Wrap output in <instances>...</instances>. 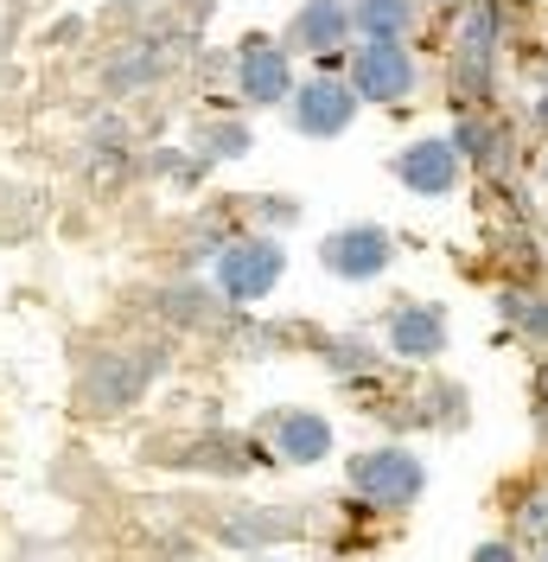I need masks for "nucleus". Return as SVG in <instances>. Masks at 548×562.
<instances>
[{"instance_id":"obj_19","label":"nucleus","mask_w":548,"mask_h":562,"mask_svg":"<svg viewBox=\"0 0 548 562\" xmlns=\"http://www.w3.org/2000/svg\"><path fill=\"white\" fill-rule=\"evenodd\" d=\"M160 314L172 326H217L224 319V294L198 288V281H172V288H160Z\"/></svg>"},{"instance_id":"obj_26","label":"nucleus","mask_w":548,"mask_h":562,"mask_svg":"<svg viewBox=\"0 0 548 562\" xmlns=\"http://www.w3.org/2000/svg\"><path fill=\"white\" fill-rule=\"evenodd\" d=\"M427 7H446V13H453V7H459V0H427Z\"/></svg>"},{"instance_id":"obj_24","label":"nucleus","mask_w":548,"mask_h":562,"mask_svg":"<svg viewBox=\"0 0 548 562\" xmlns=\"http://www.w3.org/2000/svg\"><path fill=\"white\" fill-rule=\"evenodd\" d=\"M536 416H543V428H548V364L536 371Z\"/></svg>"},{"instance_id":"obj_17","label":"nucleus","mask_w":548,"mask_h":562,"mask_svg":"<svg viewBox=\"0 0 548 562\" xmlns=\"http://www.w3.org/2000/svg\"><path fill=\"white\" fill-rule=\"evenodd\" d=\"M167 77V45L160 38H147V45H128L122 58H109L103 83L115 97H128V90H147V83H160Z\"/></svg>"},{"instance_id":"obj_1","label":"nucleus","mask_w":548,"mask_h":562,"mask_svg":"<svg viewBox=\"0 0 548 562\" xmlns=\"http://www.w3.org/2000/svg\"><path fill=\"white\" fill-rule=\"evenodd\" d=\"M160 371H167V346L96 351V358L83 364V403H90L96 416H122V409H135L140 396L160 384Z\"/></svg>"},{"instance_id":"obj_7","label":"nucleus","mask_w":548,"mask_h":562,"mask_svg":"<svg viewBox=\"0 0 548 562\" xmlns=\"http://www.w3.org/2000/svg\"><path fill=\"white\" fill-rule=\"evenodd\" d=\"M287 52H307L319 58L326 77H339V65L351 58L344 45H351V0H307L294 20H287V33H281Z\"/></svg>"},{"instance_id":"obj_11","label":"nucleus","mask_w":548,"mask_h":562,"mask_svg":"<svg viewBox=\"0 0 548 562\" xmlns=\"http://www.w3.org/2000/svg\"><path fill=\"white\" fill-rule=\"evenodd\" d=\"M389 173L402 179L414 199H446V192H459L466 160H459L453 135H421V140H409V147L389 160Z\"/></svg>"},{"instance_id":"obj_2","label":"nucleus","mask_w":548,"mask_h":562,"mask_svg":"<svg viewBox=\"0 0 548 562\" xmlns=\"http://www.w3.org/2000/svg\"><path fill=\"white\" fill-rule=\"evenodd\" d=\"M281 276H287V249H281V237H269V231L230 237V244L217 249V262H210V281H217V294H224L230 307L269 301L274 288H281Z\"/></svg>"},{"instance_id":"obj_6","label":"nucleus","mask_w":548,"mask_h":562,"mask_svg":"<svg viewBox=\"0 0 548 562\" xmlns=\"http://www.w3.org/2000/svg\"><path fill=\"white\" fill-rule=\"evenodd\" d=\"M357 90H351V77H307V83H294V97H287V128L307 140H339L351 122H357Z\"/></svg>"},{"instance_id":"obj_18","label":"nucleus","mask_w":548,"mask_h":562,"mask_svg":"<svg viewBox=\"0 0 548 562\" xmlns=\"http://www.w3.org/2000/svg\"><path fill=\"white\" fill-rule=\"evenodd\" d=\"M319 358H326V371L344 378V384H364V378H377V346L364 339V333H326L319 339Z\"/></svg>"},{"instance_id":"obj_4","label":"nucleus","mask_w":548,"mask_h":562,"mask_svg":"<svg viewBox=\"0 0 548 562\" xmlns=\"http://www.w3.org/2000/svg\"><path fill=\"white\" fill-rule=\"evenodd\" d=\"M498 38H504V20H498V0H472L459 13V38H453V83L459 97H491V77H498Z\"/></svg>"},{"instance_id":"obj_10","label":"nucleus","mask_w":548,"mask_h":562,"mask_svg":"<svg viewBox=\"0 0 548 562\" xmlns=\"http://www.w3.org/2000/svg\"><path fill=\"white\" fill-rule=\"evenodd\" d=\"M255 441H269L281 467H319V460H332V422L319 409H269L255 422Z\"/></svg>"},{"instance_id":"obj_8","label":"nucleus","mask_w":548,"mask_h":562,"mask_svg":"<svg viewBox=\"0 0 548 562\" xmlns=\"http://www.w3.org/2000/svg\"><path fill=\"white\" fill-rule=\"evenodd\" d=\"M237 97L249 109H287L294 97V52L281 38H242L237 45Z\"/></svg>"},{"instance_id":"obj_22","label":"nucleus","mask_w":548,"mask_h":562,"mask_svg":"<svg viewBox=\"0 0 548 562\" xmlns=\"http://www.w3.org/2000/svg\"><path fill=\"white\" fill-rule=\"evenodd\" d=\"M249 217H262L269 231H281V224H300V199H287V192H262V199H249Z\"/></svg>"},{"instance_id":"obj_3","label":"nucleus","mask_w":548,"mask_h":562,"mask_svg":"<svg viewBox=\"0 0 548 562\" xmlns=\"http://www.w3.org/2000/svg\"><path fill=\"white\" fill-rule=\"evenodd\" d=\"M344 486L357 492L370 512H409L427 492V467L402 441H389V448H364V454L344 460Z\"/></svg>"},{"instance_id":"obj_27","label":"nucleus","mask_w":548,"mask_h":562,"mask_svg":"<svg viewBox=\"0 0 548 562\" xmlns=\"http://www.w3.org/2000/svg\"><path fill=\"white\" fill-rule=\"evenodd\" d=\"M249 562H281V557H249Z\"/></svg>"},{"instance_id":"obj_16","label":"nucleus","mask_w":548,"mask_h":562,"mask_svg":"<svg viewBox=\"0 0 548 562\" xmlns=\"http://www.w3.org/2000/svg\"><path fill=\"white\" fill-rule=\"evenodd\" d=\"M255 147V135H249V122L242 115H205V122H192V154L198 160H242Z\"/></svg>"},{"instance_id":"obj_9","label":"nucleus","mask_w":548,"mask_h":562,"mask_svg":"<svg viewBox=\"0 0 548 562\" xmlns=\"http://www.w3.org/2000/svg\"><path fill=\"white\" fill-rule=\"evenodd\" d=\"M396 262V237L383 224H344L319 244V269L332 281H377Z\"/></svg>"},{"instance_id":"obj_14","label":"nucleus","mask_w":548,"mask_h":562,"mask_svg":"<svg viewBox=\"0 0 548 562\" xmlns=\"http://www.w3.org/2000/svg\"><path fill=\"white\" fill-rule=\"evenodd\" d=\"M421 0H351V33L370 45H409Z\"/></svg>"},{"instance_id":"obj_13","label":"nucleus","mask_w":548,"mask_h":562,"mask_svg":"<svg viewBox=\"0 0 548 562\" xmlns=\"http://www.w3.org/2000/svg\"><path fill=\"white\" fill-rule=\"evenodd\" d=\"M383 339H389V351L396 358H409V364H434L446 351V307H434V301H396L389 314H383Z\"/></svg>"},{"instance_id":"obj_25","label":"nucleus","mask_w":548,"mask_h":562,"mask_svg":"<svg viewBox=\"0 0 548 562\" xmlns=\"http://www.w3.org/2000/svg\"><path fill=\"white\" fill-rule=\"evenodd\" d=\"M536 128H543V135H548V90H543V97H536Z\"/></svg>"},{"instance_id":"obj_5","label":"nucleus","mask_w":548,"mask_h":562,"mask_svg":"<svg viewBox=\"0 0 548 562\" xmlns=\"http://www.w3.org/2000/svg\"><path fill=\"white\" fill-rule=\"evenodd\" d=\"M344 77H351V90H357V103H409L414 83H421V65H414L409 45H370V38H357V52L344 58Z\"/></svg>"},{"instance_id":"obj_23","label":"nucleus","mask_w":548,"mask_h":562,"mask_svg":"<svg viewBox=\"0 0 548 562\" xmlns=\"http://www.w3.org/2000/svg\"><path fill=\"white\" fill-rule=\"evenodd\" d=\"M472 562H523V550H516V537H484Z\"/></svg>"},{"instance_id":"obj_21","label":"nucleus","mask_w":548,"mask_h":562,"mask_svg":"<svg viewBox=\"0 0 548 562\" xmlns=\"http://www.w3.org/2000/svg\"><path fill=\"white\" fill-rule=\"evenodd\" d=\"M548 550V486L543 492H529L523 505H516V550Z\"/></svg>"},{"instance_id":"obj_15","label":"nucleus","mask_w":548,"mask_h":562,"mask_svg":"<svg viewBox=\"0 0 548 562\" xmlns=\"http://www.w3.org/2000/svg\"><path fill=\"white\" fill-rule=\"evenodd\" d=\"M453 147H459L466 167H484V173H504V160H511V140H504V128L491 115H459Z\"/></svg>"},{"instance_id":"obj_20","label":"nucleus","mask_w":548,"mask_h":562,"mask_svg":"<svg viewBox=\"0 0 548 562\" xmlns=\"http://www.w3.org/2000/svg\"><path fill=\"white\" fill-rule=\"evenodd\" d=\"M498 314L511 319L523 339L548 346V294H536V288H529V294H523V288H504V294H498Z\"/></svg>"},{"instance_id":"obj_12","label":"nucleus","mask_w":548,"mask_h":562,"mask_svg":"<svg viewBox=\"0 0 548 562\" xmlns=\"http://www.w3.org/2000/svg\"><path fill=\"white\" fill-rule=\"evenodd\" d=\"M210 537L224 543V550H274V543H294V537H307V512L300 505H249V512H224Z\"/></svg>"}]
</instances>
